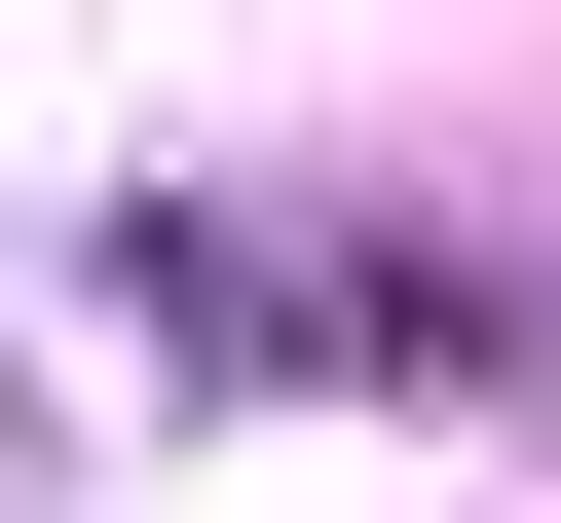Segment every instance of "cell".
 Returning <instances> with one entry per match:
<instances>
[]
</instances>
